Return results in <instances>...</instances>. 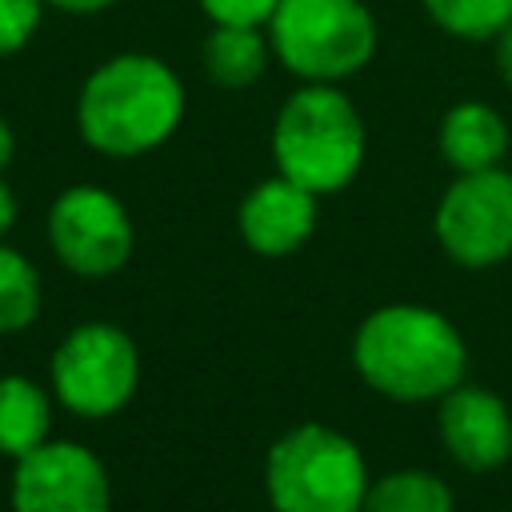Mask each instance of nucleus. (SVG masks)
<instances>
[{
  "label": "nucleus",
  "instance_id": "f257e3e1",
  "mask_svg": "<svg viewBox=\"0 0 512 512\" xmlns=\"http://www.w3.org/2000/svg\"><path fill=\"white\" fill-rule=\"evenodd\" d=\"M184 120V84L148 52L108 56L88 72L76 96V128L100 156H144Z\"/></svg>",
  "mask_w": 512,
  "mask_h": 512
},
{
  "label": "nucleus",
  "instance_id": "f03ea898",
  "mask_svg": "<svg viewBox=\"0 0 512 512\" xmlns=\"http://www.w3.org/2000/svg\"><path fill=\"white\" fill-rule=\"evenodd\" d=\"M352 364L368 388L404 404H420L440 400L464 384L468 348L456 324L436 308L384 304L356 328Z\"/></svg>",
  "mask_w": 512,
  "mask_h": 512
},
{
  "label": "nucleus",
  "instance_id": "7ed1b4c3",
  "mask_svg": "<svg viewBox=\"0 0 512 512\" xmlns=\"http://www.w3.org/2000/svg\"><path fill=\"white\" fill-rule=\"evenodd\" d=\"M364 144V120L336 84H300L272 124L276 172L316 196L340 192L356 180Z\"/></svg>",
  "mask_w": 512,
  "mask_h": 512
},
{
  "label": "nucleus",
  "instance_id": "20e7f679",
  "mask_svg": "<svg viewBox=\"0 0 512 512\" xmlns=\"http://www.w3.org/2000/svg\"><path fill=\"white\" fill-rule=\"evenodd\" d=\"M264 488L276 512H364L368 464L336 428L300 424L272 444Z\"/></svg>",
  "mask_w": 512,
  "mask_h": 512
},
{
  "label": "nucleus",
  "instance_id": "39448f33",
  "mask_svg": "<svg viewBox=\"0 0 512 512\" xmlns=\"http://www.w3.org/2000/svg\"><path fill=\"white\" fill-rule=\"evenodd\" d=\"M268 40L272 56L304 84H336L376 56V20L364 0H280Z\"/></svg>",
  "mask_w": 512,
  "mask_h": 512
},
{
  "label": "nucleus",
  "instance_id": "423d86ee",
  "mask_svg": "<svg viewBox=\"0 0 512 512\" xmlns=\"http://www.w3.org/2000/svg\"><path fill=\"white\" fill-rule=\"evenodd\" d=\"M136 380L140 352L132 336L116 324H80L52 352V392L76 416L100 420L120 412L136 392Z\"/></svg>",
  "mask_w": 512,
  "mask_h": 512
},
{
  "label": "nucleus",
  "instance_id": "0eeeda50",
  "mask_svg": "<svg viewBox=\"0 0 512 512\" xmlns=\"http://www.w3.org/2000/svg\"><path fill=\"white\" fill-rule=\"evenodd\" d=\"M436 240L464 268H492L512 256V172H456L436 204Z\"/></svg>",
  "mask_w": 512,
  "mask_h": 512
},
{
  "label": "nucleus",
  "instance_id": "6e6552de",
  "mask_svg": "<svg viewBox=\"0 0 512 512\" xmlns=\"http://www.w3.org/2000/svg\"><path fill=\"white\" fill-rule=\"evenodd\" d=\"M48 244L80 276H112L132 256L128 208L100 184H72L48 208Z\"/></svg>",
  "mask_w": 512,
  "mask_h": 512
},
{
  "label": "nucleus",
  "instance_id": "1a4fd4ad",
  "mask_svg": "<svg viewBox=\"0 0 512 512\" xmlns=\"http://www.w3.org/2000/svg\"><path fill=\"white\" fill-rule=\"evenodd\" d=\"M112 488L104 464L72 444L44 440L16 460L12 472V512H108Z\"/></svg>",
  "mask_w": 512,
  "mask_h": 512
},
{
  "label": "nucleus",
  "instance_id": "9d476101",
  "mask_svg": "<svg viewBox=\"0 0 512 512\" xmlns=\"http://www.w3.org/2000/svg\"><path fill=\"white\" fill-rule=\"evenodd\" d=\"M440 440L456 464L468 472H492L512 456V416L508 404L472 384H456L440 396Z\"/></svg>",
  "mask_w": 512,
  "mask_h": 512
},
{
  "label": "nucleus",
  "instance_id": "9b49d317",
  "mask_svg": "<svg viewBox=\"0 0 512 512\" xmlns=\"http://www.w3.org/2000/svg\"><path fill=\"white\" fill-rule=\"evenodd\" d=\"M236 224H240V236H244V244L252 252H260V256H288L316 228V192H308L296 180L276 172V176L260 180L240 200Z\"/></svg>",
  "mask_w": 512,
  "mask_h": 512
},
{
  "label": "nucleus",
  "instance_id": "f8f14e48",
  "mask_svg": "<svg viewBox=\"0 0 512 512\" xmlns=\"http://www.w3.org/2000/svg\"><path fill=\"white\" fill-rule=\"evenodd\" d=\"M508 152V124L484 100H460L440 120V156L456 172L496 168Z\"/></svg>",
  "mask_w": 512,
  "mask_h": 512
},
{
  "label": "nucleus",
  "instance_id": "ddd939ff",
  "mask_svg": "<svg viewBox=\"0 0 512 512\" xmlns=\"http://www.w3.org/2000/svg\"><path fill=\"white\" fill-rule=\"evenodd\" d=\"M272 56V40L252 24H212L200 44V64L220 88H252Z\"/></svg>",
  "mask_w": 512,
  "mask_h": 512
},
{
  "label": "nucleus",
  "instance_id": "4468645a",
  "mask_svg": "<svg viewBox=\"0 0 512 512\" xmlns=\"http://www.w3.org/2000/svg\"><path fill=\"white\" fill-rule=\"evenodd\" d=\"M52 432V400L28 376H0V456H28Z\"/></svg>",
  "mask_w": 512,
  "mask_h": 512
},
{
  "label": "nucleus",
  "instance_id": "2eb2a0df",
  "mask_svg": "<svg viewBox=\"0 0 512 512\" xmlns=\"http://www.w3.org/2000/svg\"><path fill=\"white\" fill-rule=\"evenodd\" d=\"M364 512H452V488L424 468H400L368 484Z\"/></svg>",
  "mask_w": 512,
  "mask_h": 512
},
{
  "label": "nucleus",
  "instance_id": "dca6fc26",
  "mask_svg": "<svg viewBox=\"0 0 512 512\" xmlns=\"http://www.w3.org/2000/svg\"><path fill=\"white\" fill-rule=\"evenodd\" d=\"M428 20L456 40H496L512 20V0H420Z\"/></svg>",
  "mask_w": 512,
  "mask_h": 512
},
{
  "label": "nucleus",
  "instance_id": "f3484780",
  "mask_svg": "<svg viewBox=\"0 0 512 512\" xmlns=\"http://www.w3.org/2000/svg\"><path fill=\"white\" fill-rule=\"evenodd\" d=\"M40 312V276L16 252L0 244V332H24Z\"/></svg>",
  "mask_w": 512,
  "mask_h": 512
},
{
  "label": "nucleus",
  "instance_id": "a211bd4d",
  "mask_svg": "<svg viewBox=\"0 0 512 512\" xmlns=\"http://www.w3.org/2000/svg\"><path fill=\"white\" fill-rule=\"evenodd\" d=\"M44 0H0V60L28 48V40L40 32Z\"/></svg>",
  "mask_w": 512,
  "mask_h": 512
},
{
  "label": "nucleus",
  "instance_id": "6ab92c4d",
  "mask_svg": "<svg viewBox=\"0 0 512 512\" xmlns=\"http://www.w3.org/2000/svg\"><path fill=\"white\" fill-rule=\"evenodd\" d=\"M196 4L212 24H252V28H268L272 12L280 8V0H196Z\"/></svg>",
  "mask_w": 512,
  "mask_h": 512
},
{
  "label": "nucleus",
  "instance_id": "aec40b11",
  "mask_svg": "<svg viewBox=\"0 0 512 512\" xmlns=\"http://www.w3.org/2000/svg\"><path fill=\"white\" fill-rule=\"evenodd\" d=\"M44 4L56 12H68V16H96V12L112 8L116 0H44Z\"/></svg>",
  "mask_w": 512,
  "mask_h": 512
},
{
  "label": "nucleus",
  "instance_id": "412c9836",
  "mask_svg": "<svg viewBox=\"0 0 512 512\" xmlns=\"http://www.w3.org/2000/svg\"><path fill=\"white\" fill-rule=\"evenodd\" d=\"M496 68L504 76V84L512 88V20L504 24V32L496 36Z\"/></svg>",
  "mask_w": 512,
  "mask_h": 512
},
{
  "label": "nucleus",
  "instance_id": "4be33fe9",
  "mask_svg": "<svg viewBox=\"0 0 512 512\" xmlns=\"http://www.w3.org/2000/svg\"><path fill=\"white\" fill-rule=\"evenodd\" d=\"M12 220H16V192L0 180V236L12 228Z\"/></svg>",
  "mask_w": 512,
  "mask_h": 512
},
{
  "label": "nucleus",
  "instance_id": "5701e85b",
  "mask_svg": "<svg viewBox=\"0 0 512 512\" xmlns=\"http://www.w3.org/2000/svg\"><path fill=\"white\" fill-rule=\"evenodd\" d=\"M12 156H16V132H12V124L4 120V112H0V172L12 164Z\"/></svg>",
  "mask_w": 512,
  "mask_h": 512
}]
</instances>
